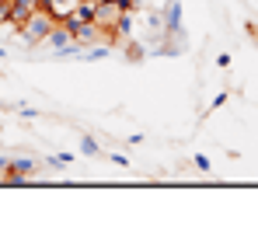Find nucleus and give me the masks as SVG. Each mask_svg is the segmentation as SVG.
Instances as JSON below:
<instances>
[{"label": "nucleus", "instance_id": "423d86ee", "mask_svg": "<svg viewBox=\"0 0 258 244\" xmlns=\"http://www.w3.org/2000/svg\"><path fill=\"white\" fill-rule=\"evenodd\" d=\"M7 171H11V157H0V185L7 181Z\"/></svg>", "mask_w": 258, "mask_h": 244}, {"label": "nucleus", "instance_id": "f257e3e1", "mask_svg": "<svg viewBox=\"0 0 258 244\" xmlns=\"http://www.w3.org/2000/svg\"><path fill=\"white\" fill-rule=\"evenodd\" d=\"M52 25H56V18H52L45 7H39V11H32V14L18 25V39L25 42V45H42L45 35L52 32Z\"/></svg>", "mask_w": 258, "mask_h": 244}, {"label": "nucleus", "instance_id": "f03ea898", "mask_svg": "<svg viewBox=\"0 0 258 244\" xmlns=\"http://www.w3.org/2000/svg\"><path fill=\"white\" fill-rule=\"evenodd\" d=\"M126 14H129V7H126V4H119V0H98V4L91 7V21L101 25L108 35H119V32H122Z\"/></svg>", "mask_w": 258, "mask_h": 244}, {"label": "nucleus", "instance_id": "20e7f679", "mask_svg": "<svg viewBox=\"0 0 258 244\" xmlns=\"http://www.w3.org/2000/svg\"><path fill=\"white\" fill-rule=\"evenodd\" d=\"M42 45H52V49H59V52H63V49H77L74 32H70V25H67V21H56V25H52V32L45 35Z\"/></svg>", "mask_w": 258, "mask_h": 244}, {"label": "nucleus", "instance_id": "39448f33", "mask_svg": "<svg viewBox=\"0 0 258 244\" xmlns=\"http://www.w3.org/2000/svg\"><path fill=\"white\" fill-rule=\"evenodd\" d=\"M81 147H84V154H98V150H101V147H98L91 136H84V140H81Z\"/></svg>", "mask_w": 258, "mask_h": 244}, {"label": "nucleus", "instance_id": "0eeeda50", "mask_svg": "<svg viewBox=\"0 0 258 244\" xmlns=\"http://www.w3.org/2000/svg\"><path fill=\"white\" fill-rule=\"evenodd\" d=\"M52 167H67V164H70V154H59V157H52Z\"/></svg>", "mask_w": 258, "mask_h": 244}, {"label": "nucleus", "instance_id": "6e6552de", "mask_svg": "<svg viewBox=\"0 0 258 244\" xmlns=\"http://www.w3.org/2000/svg\"><path fill=\"white\" fill-rule=\"evenodd\" d=\"M119 4H126V7H129V0H119Z\"/></svg>", "mask_w": 258, "mask_h": 244}, {"label": "nucleus", "instance_id": "7ed1b4c3", "mask_svg": "<svg viewBox=\"0 0 258 244\" xmlns=\"http://www.w3.org/2000/svg\"><path fill=\"white\" fill-rule=\"evenodd\" d=\"M70 32H74L77 49H81V45H108V42H112V35H108L101 25H94L91 18H87V21H81V25H74Z\"/></svg>", "mask_w": 258, "mask_h": 244}, {"label": "nucleus", "instance_id": "1a4fd4ad", "mask_svg": "<svg viewBox=\"0 0 258 244\" xmlns=\"http://www.w3.org/2000/svg\"><path fill=\"white\" fill-rule=\"evenodd\" d=\"M0 108H4V105H0Z\"/></svg>", "mask_w": 258, "mask_h": 244}]
</instances>
